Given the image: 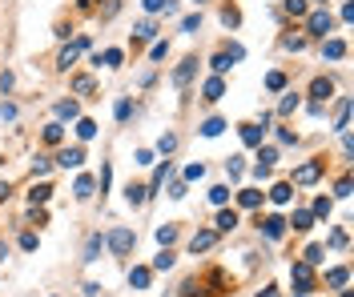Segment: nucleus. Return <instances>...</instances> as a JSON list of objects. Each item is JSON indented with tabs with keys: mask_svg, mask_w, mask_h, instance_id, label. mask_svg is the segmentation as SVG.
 <instances>
[{
	"mask_svg": "<svg viewBox=\"0 0 354 297\" xmlns=\"http://www.w3.org/2000/svg\"><path fill=\"white\" fill-rule=\"evenodd\" d=\"M133 229H113V233H109V249H113V253H129V249H133Z\"/></svg>",
	"mask_w": 354,
	"mask_h": 297,
	"instance_id": "nucleus-1",
	"label": "nucleus"
},
{
	"mask_svg": "<svg viewBox=\"0 0 354 297\" xmlns=\"http://www.w3.org/2000/svg\"><path fill=\"white\" fill-rule=\"evenodd\" d=\"M318 177H322V165H318V161H310V165L294 169V185H314Z\"/></svg>",
	"mask_w": 354,
	"mask_h": 297,
	"instance_id": "nucleus-2",
	"label": "nucleus"
},
{
	"mask_svg": "<svg viewBox=\"0 0 354 297\" xmlns=\"http://www.w3.org/2000/svg\"><path fill=\"white\" fill-rule=\"evenodd\" d=\"M290 277H294V285L302 289V293H306V289H310V281H314V273H310V265H306V261H298L294 269H290Z\"/></svg>",
	"mask_w": 354,
	"mask_h": 297,
	"instance_id": "nucleus-3",
	"label": "nucleus"
},
{
	"mask_svg": "<svg viewBox=\"0 0 354 297\" xmlns=\"http://www.w3.org/2000/svg\"><path fill=\"white\" fill-rule=\"evenodd\" d=\"M330 28H334V20H330V12H314V16H310V32H314V36H326Z\"/></svg>",
	"mask_w": 354,
	"mask_h": 297,
	"instance_id": "nucleus-4",
	"label": "nucleus"
},
{
	"mask_svg": "<svg viewBox=\"0 0 354 297\" xmlns=\"http://www.w3.org/2000/svg\"><path fill=\"white\" fill-rule=\"evenodd\" d=\"M193 68H197V60H185V64H181V68H177V72H173V84H177V89H185V84H189V76H193Z\"/></svg>",
	"mask_w": 354,
	"mask_h": 297,
	"instance_id": "nucleus-5",
	"label": "nucleus"
},
{
	"mask_svg": "<svg viewBox=\"0 0 354 297\" xmlns=\"http://www.w3.org/2000/svg\"><path fill=\"white\" fill-rule=\"evenodd\" d=\"M85 45H89V40H85V36H81V40H77V45H68V49H64V53H60V68H68V64H73V60L81 57V49H85Z\"/></svg>",
	"mask_w": 354,
	"mask_h": 297,
	"instance_id": "nucleus-6",
	"label": "nucleus"
},
{
	"mask_svg": "<svg viewBox=\"0 0 354 297\" xmlns=\"http://www.w3.org/2000/svg\"><path fill=\"white\" fill-rule=\"evenodd\" d=\"M81 161H85V149H64V153H60V165H64V169H77Z\"/></svg>",
	"mask_w": 354,
	"mask_h": 297,
	"instance_id": "nucleus-7",
	"label": "nucleus"
},
{
	"mask_svg": "<svg viewBox=\"0 0 354 297\" xmlns=\"http://www.w3.org/2000/svg\"><path fill=\"white\" fill-rule=\"evenodd\" d=\"M322 57L342 60V57H346V45H342V40H326V45H322Z\"/></svg>",
	"mask_w": 354,
	"mask_h": 297,
	"instance_id": "nucleus-8",
	"label": "nucleus"
},
{
	"mask_svg": "<svg viewBox=\"0 0 354 297\" xmlns=\"http://www.w3.org/2000/svg\"><path fill=\"white\" fill-rule=\"evenodd\" d=\"M262 133H266L262 124H245V129H241V141H245V145H262Z\"/></svg>",
	"mask_w": 354,
	"mask_h": 297,
	"instance_id": "nucleus-9",
	"label": "nucleus"
},
{
	"mask_svg": "<svg viewBox=\"0 0 354 297\" xmlns=\"http://www.w3.org/2000/svg\"><path fill=\"white\" fill-rule=\"evenodd\" d=\"M282 233H286V221H282V217H266V237H282Z\"/></svg>",
	"mask_w": 354,
	"mask_h": 297,
	"instance_id": "nucleus-10",
	"label": "nucleus"
},
{
	"mask_svg": "<svg viewBox=\"0 0 354 297\" xmlns=\"http://www.w3.org/2000/svg\"><path fill=\"white\" fill-rule=\"evenodd\" d=\"M125 197H129V205H141V201L149 197V189H145V185H129V189H125Z\"/></svg>",
	"mask_w": 354,
	"mask_h": 297,
	"instance_id": "nucleus-11",
	"label": "nucleus"
},
{
	"mask_svg": "<svg viewBox=\"0 0 354 297\" xmlns=\"http://www.w3.org/2000/svg\"><path fill=\"white\" fill-rule=\"evenodd\" d=\"M222 93H226V84H222L218 76H214V80H205V101H218Z\"/></svg>",
	"mask_w": 354,
	"mask_h": 297,
	"instance_id": "nucleus-12",
	"label": "nucleus"
},
{
	"mask_svg": "<svg viewBox=\"0 0 354 297\" xmlns=\"http://www.w3.org/2000/svg\"><path fill=\"white\" fill-rule=\"evenodd\" d=\"M270 201H274V205H286V201H290V185H274V189H270Z\"/></svg>",
	"mask_w": 354,
	"mask_h": 297,
	"instance_id": "nucleus-13",
	"label": "nucleus"
},
{
	"mask_svg": "<svg viewBox=\"0 0 354 297\" xmlns=\"http://www.w3.org/2000/svg\"><path fill=\"white\" fill-rule=\"evenodd\" d=\"M241 205H245V209H258V205H262V193H258V189H241Z\"/></svg>",
	"mask_w": 354,
	"mask_h": 297,
	"instance_id": "nucleus-14",
	"label": "nucleus"
},
{
	"mask_svg": "<svg viewBox=\"0 0 354 297\" xmlns=\"http://www.w3.org/2000/svg\"><path fill=\"white\" fill-rule=\"evenodd\" d=\"M129 285H137V289H145V285H149V269H141V265H137V269L129 273Z\"/></svg>",
	"mask_w": 354,
	"mask_h": 297,
	"instance_id": "nucleus-15",
	"label": "nucleus"
},
{
	"mask_svg": "<svg viewBox=\"0 0 354 297\" xmlns=\"http://www.w3.org/2000/svg\"><path fill=\"white\" fill-rule=\"evenodd\" d=\"M145 8H149V12H177L173 0H145Z\"/></svg>",
	"mask_w": 354,
	"mask_h": 297,
	"instance_id": "nucleus-16",
	"label": "nucleus"
},
{
	"mask_svg": "<svg viewBox=\"0 0 354 297\" xmlns=\"http://www.w3.org/2000/svg\"><path fill=\"white\" fill-rule=\"evenodd\" d=\"M209 245H214V233H197V237L189 241V249H193V253H201V249H209Z\"/></svg>",
	"mask_w": 354,
	"mask_h": 297,
	"instance_id": "nucleus-17",
	"label": "nucleus"
},
{
	"mask_svg": "<svg viewBox=\"0 0 354 297\" xmlns=\"http://www.w3.org/2000/svg\"><path fill=\"white\" fill-rule=\"evenodd\" d=\"M346 277H350L346 269H330V273H326V281H330L334 289H342V285H346Z\"/></svg>",
	"mask_w": 354,
	"mask_h": 297,
	"instance_id": "nucleus-18",
	"label": "nucleus"
},
{
	"mask_svg": "<svg viewBox=\"0 0 354 297\" xmlns=\"http://www.w3.org/2000/svg\"><path fill=\"white\" fill-rule=\"evenodd\" d=\"M234 225H237V213H218V229L222 233H230Z\"/></svg>",
	"mask_w": 354,
	"mask_h": 297,
	"instance_id": "nucleus-19",
	"label": "nucleus"
},
{
	"mask_svg": "<svg viewBox=\"0 0 354 297\" xmlns=\"http://www.w3.org/2000/svg\"><path fill=\"white\" fill-rule=\"evenodd\" d=\"M310 93H314V97H330V93H334V84H330V80H322V76H318V80H314V89H310Z\"/></svg>",
	"mask_w": 354,
	"mask_h": 297,
	"instance_id": "nucleus-20",
	"label": "nucleus"
},
{
	"mask_svg": "<svg viewBox=\"0 0 354 297\" xmlns=\"http://www.w3.org/2000/svg\"><path fill=\"white\" fill-rule=\"evenodd\" d=\"M49 193H53L49 185H37V189H32L28 197H32V205H45V201H49Z\"/></svg>",
	"mask_w": 354,
	"mask_h": 297,
	"instance_id": "nucleus-21",
	"label": "nucleus"
},
{
	"mask_svg": "<svg viewBox=\"0 0 354 297\" xmlns=\"http://www.w3.org/2000/svg\"><path fill=\"white\" fill-rule=\"evenodd\" d=\"M226 197H230L226 185H214V189H209V201H214V205H226Z\"/></svg>",
	"mask_w": 354,
	"mask_h": 297,
	"instance_id": "nucleus-22",
	"label": "nucleus"
},
{
	"mask_svg": "<svg viewBox=\"0 0 354 297\" xmlns=\"http://www.w3.org/2000/svg\"><path fill=\"white\" fill-rule=\"evenodd\" d=\"M222 129H226V124H222V120H218V117H209V120H205V124H201V133H205V137H218Z\"/></svg>",
	"mask_w": 354,
	"mask_h": 297,
	"instance_id": "nucleus-23",
	"label": "nucleus"
},
{
	"mask_svg": "<svg viewBox=\"0 0 354 297\" xmlns=\"http://www.w3.org/2000/svg\"><path fill=\"white\" fill-rule=\"evenodd\" d=\"M97 253H101V237H89V245H85V261H97Z\"/></svg>",
	"mask_w": 354,
	"mask_h": 297,
	"instance_id": "nucleus-24",
	"label": "nucleus"
},
{
	"mask_svg": "<svg viewBox=\"0 0 354 297\" xmlns=\"http://www.w3.org/2000/svg\"><path fill=\"white\" fill-rule=\"evenodd\" d=\"M310 221H314V217H310L306 209H298V213H294V221H290V225H294V229H310Z\"/></svg>",
	"mask_w": 354,
	"mask_h": 297,
	"instance_id": "nucleus-25",
	"label": "nucleus"
},
{
	"mask_svg": "<svg viewBox=\"0 0 354 297\" xmlns=\"http://www.w3.org/2000/svg\"><path fill=\"white\" fill-rule=\"evenodd\" d=\"M77 133H81V141H89V137H97V124H93V120H81Z\"/></svg>",
	"mask_w": 354,
	"mask_h": 297,
	"instance_id": "nucleus-26",
	"label": "nucleus"
},
{
	"mask_svg": "<svg viewBox=\"0 0 354 297\" xmlns=\"http://www.w3.org/2000/svg\"><path fill=\"white\" fill-rule=\"evenodd\" d=\"M169 265H173V253H169V249H165V253H157V257H153V269H169Z\"/></svg>",
	"mask_w": 354,
	"mask_h": 297,
	"instance_id": "nucleus-27",
	"label": "nucleus"
},
{
	"mask_svg": "<svg viewBox=\"0 0 354 297\" xmlns=\"http://www.w3.org/2000/svg\"><path fill=\"white\" fill-rule=\"evenodd\" d=\"M57 117H77V101H60V105H57Z\"/></svg>",
	"mask_w": 354,
	"mask_h": 297,
	"instance_id": "nucleus-28",
	"label": "nucleus"
},
{
	"mask_svg": "<svg viewBox=\"0 0 354 297\" xmlns=\"http://www.w3.org/2000/svg\"><path fill=\"white\" fill-rule=\"evenodd\" d=\"M60 137H64V129H60V124H49V129H45V141H49V145H57Z\"/></svg>",
	"mask_w": 354,
	"mask_h": 297,
	"instance_id": "nucleus-29",
	"label": "nucleus"
},
{
	"mask_svg": "<svg viewBox=\"0 0 354 297\" xmlns=\"http://www.w3.org/2000/svg\"><path fill=\"white\" fill-rule=\"evenodd\" d=\"M173 237H177V229H173V225H161V229H157V241H161V245H169Z\"/></svg>",
	"mask_w": 354,
	"mask_h": 297,
	"instance_id": "nucleus-30",
	"label": "nucleus"
},
{
	"mask_svg": "<svg viewBox=\"0 0 354 297\" xmlns=\"http://www.w3.org/2000/svg\"><path fill=\"white\" fill-rule=\"evenodd\" d=\"M318 261H322V245H310L306 249V265H318Z\"/></svg>",
	"mask_w": 354,
	"mask_h": 297,
	"instance_id": "nucleus-31",
	"label": "nucleus"
},
{
	"mask_svg": "<svg viewBox=\"0 0 354 297\" xmlns=\"http://www.w3.org/2000/svg\"><path fill=\"white\" fill-rule=\"evenodd\" d=\"M93 193V177H81L77 181V197H89Z\"/></svg>",
	"mask_w": 354,
	"mask_h": 297,
	"instance_id": "nucleus-32",
	"label": "nucleus"
},
{
	"mask_svg": "<svg viewBox=\"0 0 354 297\" xmlns=\"http://www.w3.org/2000/svg\"><path fill=\"white\" fill-rule=\"evenodd\" d=\"M137 36L149 40V36H153V20H141V24H137Z\"/></svg>",
	"mask_w": 354,
	"mask_h": 297,
	"instance_id": "nucleus-33",
	"label": "nucleus"
},
{
	"mask_svg": "<svg viewBox=\"0 0 354 297\" xmlns=\"http://www.w3.org/2000/svg\"><path fill=\"white\" fill-rule=\"evenodd\" d=\"M314 213H318V217H330V201L318 197V201H314Z\"/></svg>",
	"mask_w": 354,
	"mask_h": 297,
	"instance_id": "nucleus-34",
	"label": "nucleus"
},
{
	"mask_svg": "<svg viewBox=\"0 0 354 297\" xmlns=\"http://www.w3.org/2000/svg\"><path fill=\"white\" fill-rule=\"evenodd\" d=\"M185 177H189V181H201V177H205V165H189Z\"/></svg>",
	"mask_w": 354,
	"mask_h": 297,
	"instance_id": "nucleus-35",
	"label": "nucleus"
},
{
	"mask_svg": "<svg viewBox=\"0 0 354 297\" xmlns=\"http://www.w3.org/2000/svg\"><path fill=\"white\" fill-rule=\"evenodd\" d=\"M214 68L226 72V68H230V53H218V57H214Z\"/></svg>",
	"mask_w": 354,
	"mask_h": 297,
	"instance_id": "nucleus-36",
	"label": "nucleus"
},
{
	"mask_svg": "<svg viewBox=\"0 0 354 297\" xmlns=\"http://www.w3.org/2000/svg\"><path fill=\"white\" fill-rule=\"evenodd\" d=\"M286 12H294V16H302V12H306V0H286Z\"/></svg>",
	"mask_w": 354,
	"mask_h": 297,
	"instance_id": "nucleus-37",
	"label": "nucleus"
},
{
	"mask_svg": "<svg viewBox=\"0 0 354 297\" xmlns=\"http://www.w3.org/2000/svg\"><path fill=\"white\" fill-rule=\"evenodd\" d=\"M266 84H270V89H282V84H286V76H282V72H270V76H266Z\"/></svg>",
	"mask_w": 354,
	"mask_h": 297,
	"instance_id": "nucleus-38",
	"label": "nucleus"
},
{
	"mask_svg": "<svg viewBox=\"0 0 354 297\" xmlns=\"http://www.w3.org/2000/svg\"><path fill=\"white\" fill-rule=\"evenodd\" d=\"M274 161H278V153H274V149H262V157H258V165H274Z\"/></svg>",
	"mask_w": 354,
	"mask_h": 297,
	"instance_id": "nucleus-39",
	"label": "nucleus"
},
{
	"mask_svg": "<svg viewBox=\"0 0 354 297\" xmlns=\"http://www.w3.org/2000/svg\"><path fill=\"white\" fill-rule=\"evenodd\" d=\"M169 177V161H165V165H161V169H157V173H153V189H157V185H161V181Z\"/></svg>",
	"mask_w": 354,
	"mask_h": 297,
	"instance_id": "nucleus-40",
	"label": "nucleus"
},
{
	"mask_svg": "<svg viewBox=\"0 0 354 297\" xmlns=\"http://www.w3.org/2000/svg\"><path fill=\"white\" fill-rule=\"evenodd\" d=\"M330 245H334V249H342V245H346V233H342V229H334V233H330Z\"/></svg>",
	"mask_w": 354,
	"mask_h": 297,
	"instance_id": "nucleus-41",
	"label": "nucleus"
},
{
	"mask_svg": "<svg viewBox=\"0 0 354 297\" xmlns=\"http://www.w3.org/2000/svg\"><path fill=\"white\" fill-rule=\"evenodd\" d=\"M226 165H230V177H241V157H230Z\"/></svg>",
	"mask_w": 354,
	"mask_h": 297,
	"instance_id": "nucleus-42",
	"label": "nucleus"
},
{
	"mask_svg": "<svg viewBox=\"0 0 354 297\" xmlns=\"http://www.w3.org/2000/svg\"><path fill=\"white\" fill-rule=\"evenodd\" d=\"M77 93H93V80L89 76H77Z\"/></svg>",
	"mask_w": 354,
	"mask_h": 297,
	"instance_id": "nucleus-43",
	"label": "nucleus"
},
{
	"mask_svg": "<svg viewBox=\"0 0 354 297\" xmlns=\"http://www.w3.org/2000/svg\"><path fill=\"white\" fill-rule=\"evenodd\" d=\"M222 20H226V24H230V28H234V24H237V20H241V16H237L234 8H226V12H222Z\"/></svg>",
	"mask_w": 354,
	"mask_h": 297,
	"instance_id": "nucleus-44",
	"label": "nucleus"
},
{
	"mask_svg": "<svg viewBox=\"0 0 354 297\" xmlns=\"http://www.w3.org/2000/svg\"><path fill=\"white\" fill-rule=\"evenodd\" d=\"M177 149V137H161V153H173Z\"/></svg>",
	"mask_w": 354,
	"mask_h": 297,
	"instance_id": "nucleus-45",
	"label": "nucleus"
},
{
	"mask_svg": "<svg viewBox=\"0 0 354 297\" xmlns=\"http://www.w3.org/2000/svg\"><path fill=\"white\" fill-rule=\"evenodd\" d=\"M4 197H8V185H0V201H4Z\"/></svg>",
	"mask_w": 354,
	"mask_h": 297,
	"instance_id": "nucleus-46",
	"label": "nucleus"
},
{
	"mask_svg": "<svg viewBox=\"0 0 354 297\" xmlns=\"http://www.w3.org/2000/svg\"><path fill=\"white\" fill-rule=\"evenodd\" d=\"M4 253H8V249H4V241H0V261H4Z\"/></svg>",
	"mask_w": 354,
	"mask_h": 297,
	"instance_id": "nucleus-47",
	"label": "nucleus"
},
{
	"mask_svg": "<svg viewBox=\"0 0 354 297\" xmlns=\"http://www.w3.org/2000/svg\"><path fill=\"white\" fill-rule=\"evenodd\" d=\"M262 297H278V293H274V289H266V293H262Z\"/></svg>",
	"mask_w": 354,
	"mask_h": 297,
	"instance_id": "nucleus-48",
	"label": "nucleus"
},
{
	"mask_svg": "<svg viewBox=\"0 0 354 297\" xmlns=\"http://www.w3.org/2000/svg\"><path fill=\"white\" fill-rule=\"evenodd\" d=\"M298 297H306V293H298Z\"/></svg>",
	"mask_w": 354,
	"mask_h": 297,
	"instance_id": "nucleus-49",
	"label": "nucleus"
}]
</instances>
